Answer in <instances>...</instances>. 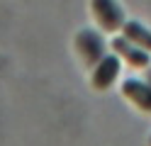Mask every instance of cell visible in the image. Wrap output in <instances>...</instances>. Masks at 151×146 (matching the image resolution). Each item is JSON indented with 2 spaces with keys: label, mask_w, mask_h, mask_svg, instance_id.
<instances>
[{
  "label": "cell",
  "mask_w": 151,
  "mask_h": 146,
  "mask_svg": "<svg viewBox=\"0 0 151 146\" xmlns=\"http://www.w3.org/2000/svg\"><path fill=\"white\" fill-rule=\"evenodd\" d=\"M112 49L119 54V56H124L127 61L132 66H137V68H146L149 66V54H146V49L141 51V49H134L129 44V39H115L112 42Z\"/></svg>",
  "instance_id": "5"
},
{
  "label": "cell",
  "mask_w": 151,
  "mask_h": 146,
  "mask_svg": "<svg viewBox=\"0 0 151 146\" xmlns=\"http://www.w3.org/2000/svg\"><path fill=\"white\" fill-rule=\"evenodd\" d=\"M93 10H95V15L100 19V24L112 32V29H119L124 24V12H122V7L115 3V0H93Z\"/></svg>",
  "instance_id": "2"
},
{
  "label": "cell",
  "mask_w": 151,
  "mask_h": 146,
  "mask_svg": "<svg viewBox=\"0 0 151 146\" xmlns=\"http://www.w3.org/2000/svg\"><path fill=\"white\" fill-rule=\"evenodd\" d=\"M122 32L129 42H134L137 46L146 49L151 51V29H146L141 22H134V19H124V24H122Z\"/></svg>",
  "instance_id": "6"
},
{
  "label": "cell",
  "mask_w": 151,
  "mask_h": 146,
  "mask_svg": "<svg viewBox=\"0 0 151 146\" xmlns=\"http://www.w3.org/2000/svg\"><path fill=\"white\" fill-rule=\"evenodd\" d=\"M122 95L129 97L134 105H139V110L151 112V88L139 83V81H124L122 83Z\"/></svg>",
  "instance_id": "4"
},
{
  "label": "cell",
  "mask_w": 151,
  "mask_h": 146,
  "mask_svg": "<svg viewBox=\"0 0 151 146\" xmlns=\"http://www.w3.org/2000/svg\"><path fill=\"white\" fill-rule=\"evenodd\" d=\"M76 46H78V51L83 56V61L88 66H93L95 61L102 58V51H105V42H102V37L98 32H93V29H83L76 39Z\"/></svg>",
  "instance_id": "1"
},
{
  "label": "cell",
  "mask_w": 151,
  "mask_h": 146,
  "mask_svg": "<svg viewBox=\"0 0 151 146\" xmlns=\"http://www.w3.org/2000/svg\"><path fill=\"white\" fill-rule=\"evenodd\" d=\"M117 73H119V58L117 56H102L98 68L93 71V88L95 90H105L107 85L115 83Z\"/></svg>",
  "instance_id": "3"
}]
</instances>
